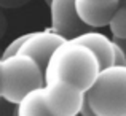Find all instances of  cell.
I'll return each mask as SVG.
<instances>
[{
  "mask_svg": "<svg viewBox=\"0 0 126 116\" xmlns=\"http://www.w3.org/2000/svg\"><path fill=\"white\" fill-rule=\"evenodd\" d=\"M72 40H77V41L86 45L88 48H91L93 51H94V54L97 56L101 68L109 67V65H113L115 43H113V40H110L107 35L89 29V30L83 32V34H80L78 37H75Z\"/></svg>",
  "mask_w": 126,
  "mask_h": 116,
  "instance_id": "obj_8",
  "label": "cell"
},
{
  "mask_svg": "<svg viewBox=\"0 0 126 116\" xmlns=\"http://www.w3.org/2000/svg\"><path fill=\"white\" fill-rule=\"evenodd\" d=\"M43 95L49 116H75L80 113L85 91L64 79H51L43 84Z\"/></svg>",
  "mask_w": 126,
  "mask_h": 116,
  "instance_id": "obj_4",
  "label": "cell"
},
{
  "mask_svg": "<svg viewBox=\"0 0 126 116\" xmlns=\"http://www.w3.org/2000/svg\"><path fill=\"white\" fill-rule=\"evenodd\" d=\"M45 2H46V3H49V0H45Z\"/></svg>",
  "mask_w": 126,
  "mask_h": 116,
  "instance_id": "obj_16",
  "label": "cell"
},
{
  "mask_svg": "<svg viewBox=\"0 0 126 116\" xmlns=\"http://www.w3.org/2000/svg\"><path fill=\"white\" fill-rule=\"evenodd\" d=\"M99 70V59L91 48L77 40H64L49 57L45 81L64 79L86 92L97 78Z\"/></svg>",
  "mask_w": 126,
  "mask_h": 116,
  "instance_id": "obj_1",
  "label": "cell"
},
{
  "mask_svg": "<svg viewBox=\"0 0 126 116\" xmlns=\"http://www.w3.org/2000/svg\"><path fill=\"white\" fill-rule=\"evenodd\" d=\"M18 116H49L48 107L43 95V86L29 91L16 105Z\"/></svg>",
  "mask_w": 126,
  "mask_h": 116,
  "instance_id": "obj_9",
  "label": "cell"
},
{
  "mask_svg": "<svg viewBox=\"0 0 126 116\" xmlns=\"http://www.w3.org/2000/svg\"><path fill=\"white\" fill-rule=\"evenodd\" d=\"M112 37H126V0H118V6L109 22Z\"/></svg>",
  "mask_w": 126,
  "mask_h": 116,
  "instance_id": "obj_10",
  "label": "cell"
},
{
  "mask_svg": "<svg viewBox=\"0 0 126 116\" xmlns=\"http://www.w3.org/2000/svg\"><path fill=\"white\" fill-rule=\"evenodd\" d=\"M112 40H113V43L117 46H120L123 49V52L126 54V37H112Z\"/></svg>",
  "mask_w": 126,
  "mask_h": 116,
  "instance_id": "obj_15",
  "label": "cell"
},
{
  "mask_svg": "<svg viewBox=\"0 0 126 116\" xmlns=\"http://www.w3.org/2000/svg\"><path fill=\"white\" fill-rule=\"evenodd\" d=\"M6 27H8V21H6V16L3 14L2 8H0V40L6 34Z\"/></svg>",
  "mask_w": 126,
  "mask_h": 116,
  "instance_id": "obj_14",
  "label": "cell"
},
{
  "mask_svg": "<svg viewBox=\"0 0 126 116\" xmlns=\"http://www.w3.org/2000/svg\"><path fill=\"white\" fill-rule=\"evenodd\" d=\"M32 0H0V8L5 10H13V8H21V6L27 5Z\"/></svg>",
  "mask_w": 126,
  "mask_h": 116,
  "instance_id": "obj_11",
  "label": "cell"
},
{
  "mask_svg": "<svg viewBox=\"0 0 126 116\" xmlns=\"http://www.w3.org/2000/svg\"><path fill=\"white\" fill-rule=\"evenodd\" d=\"M2 57V56H0ZM45 84V72L31 56L15 52L0 61V95L6 103L18 102L35 88Z\"/></svg>",
  "mask_w": 126,
  "mask_h": 116,
  "instance_id": "obj_2",
  "label": "cell"
},
{
  "mask_svg": "<svg viewBox=\"0 0 126 116\" xmlns=\"http://www.w3.org/2000/svg\"><path fill=\"white\" fill-rule=\"evenodd\" d=\"M80 115H83V116H96L94 111H93V108H91V105H89V102H88V99H86V95L83 97V102H81Z\"/></svg>",
  "mask_w": 126,
  "mask_h": 116,
  "instance_id": "obj_13",
  "label": "cell"
},
{
  "mask_svg": "<svg viewBox=\"0 0 126 116\" xmlns=\"http://www.w3.org/2000/svg\"><path fill=\"white\" fill-rule=\"evenodd\" d=\"M96 116H126V65H109L85 92Z\"/></svg>",
  "mask_w": 126,
  "mask_h": 116,
  "instance_id": "obj_3",
  "label": "cell"
},
{
  "mask_svg": "<svg viewBox=\"0 0 126 116\" xmlns=\"http://www.w3.org/2000/svg\"><path fill=\"white\" fill-rule=\"evenodd\" d=\"M117 6L118 0H75L78 16L93 29L109 26Z\"/></svg>",
  "mask_w": 126,
  "mask_h": 116,
  "instance_id": "obj_7",
  "label": "cell"
},
{
  "mask_svg": "<svg viewBox=\"0 0 126 116\" xmlns=\"http://www.w3.org/2000/svg\"><path fill=\"white\" fill-rule=\"evenodd\" d=\"M0 61H2V57H0ZM0 99H2V95H0Z\"/></svg>",
  "mask_w": 126,
  "mask_h": 116,
  "instance_id": "obj_17",
  "label": "cell"
},
{
  "mask_svg": "<svg viewBox=\"0 0 126 116\" xmlns=\"http://www.w3.org/2000/svg\"><path fill=\"white\" fill-rule=\"evenodd\" d=\"M49 29L65 40H72L80 34L93 29L78 16L75 0H49Z\"/></svg>",
  "mask_w": 126,
  "mask_h": 116,
  "instance_id": "obj_5",
  "label": "cell"
},
{
  "mask_svg": "<svg viewBox=\"0 0 126 116\" xmlns=\"http://www.w3.org/2000/svg\"><path fill=\"white\" fill-rule=\"evenodd\" d=\"M64 40H65L64 37L56 34L49 27L45 29V30H38V32H29V34H26V40L22 41L18 52L31 56L45 72L51 54Z\"/></svg>",
  "mask_w": 126,
  "mask_h": 116,
  "instance_id": "obj_6",
  "label": "cell"
},
{
  "mask_svg": "<svg viewBox=\"0 0 126 116\" xmlns=\"http://www.w3.org/2000/svg\"><path fill=\"white\" fill-rule=\"evenodd\" d=\"M113 64L115 65H126V54L123 52V49L117 45H115V51H113Z\"/></svg>",
  "mask_w": 126,
  "mask_h": 116,
  "instance_id": "obj_12",
  "label": "cell"
}]
</instances>
